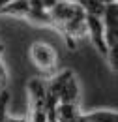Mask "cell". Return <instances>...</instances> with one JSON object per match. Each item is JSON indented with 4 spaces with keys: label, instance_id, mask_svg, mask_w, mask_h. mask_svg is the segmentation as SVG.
<instances>
[{
    "label": "cell",
    "instance_id": "cell-1",
    "mask_svg": "<svg viewBox=\"0 0 118 122\" xmlns=\"http://www.w3.org/2000/svg\"><path fill=\"white\" fill-rule=\"evenodd\" d=\"M30 60L45 75L58 71V51L45 41H34L30 45Z\"/></svg>",
    "mask_w": 118,
    "mask_h": 122
},
{
    "label": "cell",
    "instance_id": "cell-2",
    "mask_svg": "<svg viewBox=\"0 0 118 122\" xmlns=\"http://www.w3.org/2000/svg\"><path fill=\"white\" fill-rule=\"evenodd\" d=\"M28 98H30V122H47L45 109V83L34 77L28 81Z\"/></svg>",
    "mask_w": 118,
    "mask_h": 122
},
{
    "label": "cell",
    "instance_id": "cell-3",
    "mask_svg": "<svg viewBox=\"0 0 118 122\" xmlns=\"http://www.w3.org/2000/svg\"><path fill=\"white\" fill-rule=\"evenodd\" d=\"M101 23H103L105 41L107 45H118V4H107L101 13Z\"/></svg>",
    "mask_w": 118,
    "mask_h": 122
},
{
    "label": "cell",
    "instance_id": "cell-4",
    "mask_svg": "<svg viewBox=\"0 0 118 122\" xmlns=\"http://www.w3.org/2000/svg\"><path fill=\"white\" fill-rule=\"evenodd\" d=\"M86 36L92 40L96 51L105 58V56H107V51H109V45H107V41H105V32H103L101 17L86 15Z\"/></svg>",
    "mask_w": 118,
    "mask_h": 122
},
{
    "label": "cell",
    "instance_id": "cell-5",
    "mask_svg": "<svg viewBox=\"0 0 118 122\" xmlns=\"http://www.w3.org/2000/svg\"><path fill=\"white\" fill-rule=\"evenodd\" d=\"M75 122H118L116 109H99L90 113H79Z\"/></svg>",
    "mask_w": 118,
    "mask_h": 122
},
{
    "label": "cell",
    "instance_id": "cell-6",
    "mask_svg": "<svg viewBox=\"0 0 118 122\" xmlns=\"http://www.w3.org/2000/svg\"><path fill=\"white\" fill-rule=\"evenodd\" d=\"M8 105H10V90L2 86L0 90V122H28V118H15L8 115Z\"/></svg>",
    "mask_w": 118,
    "mask_h": 122
},
{
    "label": "cell",
    "instance_id": "cell-7",
    "mask_svg": "<svg viewBox=\"0 0 118 122\" xmlns=\"http://www.w3.org/2000/svg\"><path fill=\"white\" fill-rule=\"evenodd\" d=\"M105 60L109 62V68L116 73V70H118V45H111V47H109Z\"/></svg>",
    "mask_w": 118,
    "mask_h": 122
},
{
    "label": "cell",
    "instance_id": "cell-8",
    "mask_svg": "<svg viewBox=\"0 0 118 122\" xmlns=\"http://www.w3.org/2000/svg\"><path fill=\"white\" fill-rule=\"evenodd\" d=\"M99 2H101V4H105V6H107V4H113V2H116V0H99Z\"/></svg>",
    "mask_w": 118,
    "mask_h": 122
}]
</instances>
